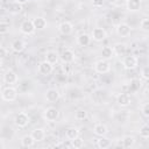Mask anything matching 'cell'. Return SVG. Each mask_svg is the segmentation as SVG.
<instances>
[{
    "label": "cell",
    "mask_w": 149,
    "mask_h": 149,
    "mask_svg": "<svg viewBox=\"0 0 149 149\" xmlns=\"http://www.w3.org/2000/svg\"><path fill=\"white\" fill-rule=\"evenodd\" d=\"M16 97H17V91H16L15 87H13L10 85L5 87L1 92V98H2L3 101H8V102L14 101L16 99Z\"/></svg>",
    "instance_id": "6da1fadb"
},
{
    "label": "cell",
    "mask_w": 149,
    "mask_h": 149,
    "mask_svg": "<svg viewBox=\"0 0 149 149\" xmlns=\"http://www.w3.org/2000/svg\"><path fill=\"white\" fill-rule=\"evenodd\" d=\"M109 70H111V64H109V62L107 59L102 58V59H99V61H97L94 63V71L97 73L104 74V73H107Z\"/></svg>",
    "instance_id": "7a4b0ae2"
},
{
    "label": "cell",
    "mask_w": 149,
    "mask_h": 149,
    "mask_svg": "<svg viewBox=\"0 0 149 149\" xmlns=\"http://www.w3.org/2000/svg\"><path fill=\"white\" fill-rule=\"evenodd\" d=\"M29 121H30V118H29V115H28L27 113H24V112L17 113V114L15 115V118H14V123H15V126H17L19 128H24L26 126H28Z\"/></svg>",
    "instance_id": "3957f363"
},
{
    "label": "cell",
    "mask_w": 149,
    "mask_h": 149,
    "mask_svg": "<svg viewBox=\"0 0 149 149\" xmlns=\"http://www.w3.org/2000/svg\"><path fill=\"white\" fill-rule=\"evenodd\" d=\"M58 116H59V112H58V109L55 108V107H48V108H45L44 112H43V118H44V120H47V121H49V122L56 121V120L58 119Z\"/></svg>",
    "instance_id": "277c9868"
},
{
    "label": "cell",
    "mask_w": 149,
    "mask_h": 149,
    "mask_svg": "<svg viewBox=\"0 0 149 149\" xmlns=\"http://www.w3.org/2000/svg\"><path fill=\"white\" fill-rule=\"evenodd\" d=\"M122 64L125 66V69L127 70H133L139 64V59L136 56H133V55H128V56H125L123 59H122Z\"/></svg>",
    "instance_id": "5b68a950"
},
{
    "label": "cell",
    "mask_w": 149,
    "mask_h": 149,
    "mask_svg": "<svg viewBox=\"0 0 149 149\" xmlns=\"http://www.w3.org/2000/svg\"><path fill=\"white\" fill-rule=\"evenodd\" d=\"M91 37L97 41V42H102L104 40H106L107 37V33L104 28H100V27H95L92 29L91 31Z\"/></svg>",
    "instance_id": "8992f818"
},
{
    "label": "cell",
    "mask_w": 149,
    "mask_h": 149,
    "mask_svg": "<svg viewBox=\"0 0 149 149\" xmlns=\"http://www.w3.org/2000/svg\"><path fill=\"white\" fill-rule=\"evenodd\" d=\"M35 26L33 23V20H24L21 26H20V30L22 34H26V35H30L35 31Z\"/></svg>",
    "instance_id": "52a82bcc"
},
{
    "label": "cell",
    "mask_w": 149,
    "mask_h": 149,
    "mask_svg": "<svg viewBox=\"0 0 149 149\" xmlns=\"http://www.w3.org/2000/svg\"><path fill=\"white\" fill-rule=\"evenodd\" d=\"M130 31H132V28L128 23H125V22H121L118 24L116 27V34L121 37H127L130 35Z\"/></svg>",
    "instance_id": "ba28073f"
},
{
    "label": "cell",
    "mask_w": 149,
    "mask_h": 149,
    "mask_svg": "<svg viewBox=\"0 0 149 149\" xmlns=\"http://www.w3.org/2000/svg\"><path fill=\"white\" fill-rule=\"evenodd\" d=\"M116 102H118V105L121 106V107H127V106L130 105L132 98H130V95H129L128 93H125V92H123V93L118 94V97H116Z\"/></svg>",
    "instance_id": "9c48e42d"
},
{
    "label": "cell",
    "mask_w": 149,
    "mask_h": 149,
    "mask_svg": "<svg viewBox=\"0 0 149 149\" xmlns=\"http://www.w3.org/2000/svg\"><path fill=\"white\" fill-rule=\"evenodd\" d=\"M38 71H40L41 74L48 76V74H50V73L54 71V66H52L51 63H49V62H47V61H43V62L40 63V65H38Z\"/></svg>",
    "instance_id": "30bf717a"
},
{
    "label": "cell",
    "mask_w": 149,
    "mask_h": 149,
    "mask_svg": "<svg viewBox=\"0 0 149 149\" xmlns=\"http://www.w3.org/2000/svg\"><path fill=\"white\" fill-rule=\"evenodd\" d=\"M3 81L8 85H14L17 83V74L13 70H8L3 74Z\"/></svg>",
    "instance_id": "8fae6325"
},
{
    "label": "cell",
    "mask_w": 149,
    "mask_h": 149,
    "mask_svg": "<svg viewBox=\"0 0 149 149\" xmlns=\"http://www.w3.org/2000/svg\"><path fill=\"white\" fill-rule=\"evenodd\" d=\"M58 30H59V33L63 34V35H70V34L72 33V30H73V26H72V23L69 22V21H63V22L58 26Z\"/></svg>",
    "instance_id": "7c38bea8"
},
{
    "label": "cell",
    "mask_w": 149,
    "mask_h": 149,
    "mask_svg": "<svg viewBox=\"0 0 149 149\" xmlns=\"http://www.w3.org/2000/svg\"><path fill=\"white\" fill-rule=\"evenodd\" d=\"M45 99L49 102H55L59 99V92L56 88H49L45 92Z\"/></svg>",
    "instance_id": "4fadbf2b"
},
{
    "label": "cell",
    "mask_w": 149,
    "mask_h": 149,
    "mask_svg": "<svg viewBox=\"0 0 149 149\" xmlns=\"http://www.w3.org/2000/svg\"><path fill=\"white\" fill-rule=\"evenodd\" d=\"M61 58H62V61L64 62V63H72L73 61H74V52L72 51V50H70V49H65L63 52H62V55H61Z\"/></svg>",
    "instance_id": "5bb4252c"
},
{
    "label": "cell",
    "mask_w": 149,
    "mask_h": 149,
    "mask_svg": "<svg viewBox=\"0 0 149 149\" xmlns=\"http://www.w3.org/2000/svg\"><path fill=\"white\" fill-rule=\"evenodd\" d=\"M93 132H94V134L98 135V136H105V135L108 133V128H107V126L104 125V123H97V125H94V127H93Z\"/></svg>",
    "instance_id": "9a60e30c"
},
{
    "label": "cell",
    "mask_w": 149,
    "mask_h": 149,
    "mask_svg": "<svg viewBox=\"0 0 149 149\" xmlns=\"http://www.w3.org/2000/svg\"><path fill=\"white\" fill-rule=\"evenodd\" d=\"M126 7L129 12H137L141 8V0H127Z\"/></svg>",
    "instance_id": "2e32d148"
},
{
    "label": "cell",
    "mask_w": 149,
    "mask_h": 149,
    "mask_svg": "<svg viewBox=\"0 0 149 149\" xmlns=\"http://www.w3.org/2000/svg\"><path fill=\"white\" fill-rule=\"evenodd\" d=\"M31 136L36 142H41L45 139V132L42 128H35L34 130H31Z\"/></svg>",
    "instance_id": "e0dca14e"
},
{
    "label": "cell",
    "mask_w": 149,
    "mask_h": 149,
    "mask_svg": "<svg viewBox=\"0 0 149 149\" xmlns=\"http://www.w3.org/2000/svg\"><path fill=\"white\" fill-rule=\"evenodd\" d=\"M114 55L116 56H125L127 52V45L125 43H115L113 47Z\"/></svg>",
    "instance_id": "ac0fdd59"
},
{
    "label": "cell",
    "mask_w": 149,
    "mask_h": 149,
    "mask_svg": "<svg viewBox=\"0 0 149 149\" xmlns=\"http://www.w3.org/2000/svg\"><path fill=\"white\" fill-rule=\"evenodd\" d=\"M7 10L8 13L10 14H19L21 10H22V5L14 1V2H9L8 3V7H7Z\"/></svg>",
    "instance_id": "d6986e66"
},
{
    "label": "cell",
    "mask_w": 149,
    "mask_h": 149,
    "mask_svg": "<svg viewBox=\"0 0 149 149\" xmlns=\"http://www.w3.org/2000/svg\"><path fill=\"white\" fill-rule=\"evenodd\" d=\"M91 36L88 34H80L78 37H77V43L80 45V47H87L90 43H91Z\"/></svg>",
    "instance_id": "ffe728a7"
},
{
    "label": "cell",
    "mask_w": 149,
    "mask_h": 149,
    "mask_svg": "<svg viewBox=\"0 0 149 149\" xmlns=\"http://www.w3.org/2000/svg\"><path fill=\"white\" fill-rule=\"evenodd\" d=\"M12 49L15 51V52H21V51H23L24 50V48H26V42L23 41V40H15V41H13V43H12Z\"/></svg>",
    "instance_id": "44dd1931"
},
{
    "label": "cell",
    "mask_w": 149,
    "mask_h": 149,
    "mask_svg": "<svg viewBox=\"0 0 149 149\" xmlns=\"http://www.w3.org/2000/svg\"><path fill=\"white\" fill-rule=\"evenodd\" d=\"M100 54H101V56H102L104 59H107V61L112 59V58L114 57V50H113V47H104V48L101 49Z\"/></svg>",
    "instance_id": "7402d4cb"
},
{
    "label": "cell",
    "mask_w": 149,
    "mask_h": 149,
    "mask_svg": "<svg viewBox=\"0 0 149 149\" xmlns=\"http://www.w3.org/2000/svg\"><path fill=\"white\" fill-rule=\"evenodd\" d=\"M33 23H34V26H35V28L36 29H44L45 27H47V20L44 19V17H42V16H36V17H34L33 19Z\"/></svg>",
    "instance_id": "603a6c76"
},
{
    "label": "cell",
    "mask_w": 149,
    "mask_h": 149,
    "mask_svg": "<svg viewBox=\"0 0 149 149\" xmlns=\"http://www.w3.org/2000/svg\"><path fill=\"white\" fill-rule=\"evenodd\" d=\"M78 136H79V130L77 128H74V127H70V128H68L65 130V137L69 141H72Z\"/></svg>",
    "instance_id": "cb8c5ba5"
},
{
    "label": "cell",
    "mask_w": 149,
    "mask_h": 149,
    "mask_svg": "<svg viewBox=\"0 0 149 149\" xmlns=\"http://www.w3.org/2000/svg\"><path fill=\"white\" fill-rule=\"evenodd\" d=\"M97 146L100 149H107L112 146V142L106 136H100V139H98V141H97Z\"/></svg>",
    "instance_id": "d4e9b609"
},
{
    "label": "cell",
    "mask_w": 149,
    "mask_h": 149,
    "mask_svg": "<svg viewBox=\"0 0 149 149\" xmlns=\"http://www.w3.org/2000/svg\"><path fill=\"white\" fill-rule=\"evenodd\" d=\"M58 59H59V56H58V54H57L56 51L50 50V51H48V52L45 54V61L49 62V63H51L52 65L56 64V63L58 62Z\"/></svg>",
    "instance_id": "484cf974"
},
{
    "label": "cell",
    "mask_w": 149,
    "mask_h": 149,
    "mask_svg": "<svg viewBox=\"0 0 149 149\" xmlns=\"http://www.w3.org/2000/svg\"><path fill=\"white\" fill-rule=\"evenodd\" d=\"M135 143V139L134 136H130V135H127V136H123L122 140H121V147L123 148H132Z\"/></svg>",
    "instance_id": "4316f807"
},
{
    "label": "cell",
    "mask_w": 149,
    "mask_h": 149,
    "mask_svg": "<svg viewBox=\"0 0 149 149\" xmlns=\"http://www.w3.org/2000/svg\"><path fill=\"white\" fill-rule=\"evenodd\" d=\"M140 88H141V80H140V79H136V78L132 79L130 83H129V86H128L129 93H130V92H132V93H135V92H137Z\"/></svg>",
    "instance_id": "83f0119b"
},
{
    "label": "cell",
    "mask_w": 149,
    "mask_h": 149,
    "mask_svg": "<svg viewBox=\"0 0 149 149\" xmlns=\"http://www.w3.org/2000/svg\"><path fill=\"white\" fill-rule=\"evenodd\" d=\"M35 142H36V141L34 140V137L31 136V134H30V135H24V136L21 139V144H22V147H24V148H30V147H33Z\"/></svg>",
    "instance_id": "f1b7e54d"
},
{
    "label": "cell",
    "mask_w": 149,
    "mask_h": 149,
    "mask_svg": "<svg viewBox=\"0 0 149 149\" xmlns=\"http://www.w3.org/2000/svg\"><path fill=\"white\" fill-rule=\"evenodd\" d=\"M70 142H71L72 148H74V149H80V148L84 147V140H83L80 136L76 137L74 140H72V141H70Z\"/></svg>",
    "instance_id": "f546056e"
},
{
    "label": "cell",
    "mask_w": 149,
    "mask_h": 149,
    "mask_svg": "<svg viewBox=\"0 0 149 149\" xmlns=\"http://www.w3.org/2000/svg\"><path fill=\"white\" fill-rule=\"evenodd\" d=\"M140 136L144 137V139H148L149 137V125H143L141 128H140Z\"/></svg>",
    "instance_id": "4dcf8cb0"
},
{
    "label": "cell",
    "mask_w": 149,
    "mask_h": 149,
    "mask_svg": "<svg viewBox=\"0 0 149 149\" xmlns=\"http://www.w3.org/2000/svg\"><path fill=\"white\" fill-rule=\"evenodd\" d=\"M140 28L144 33H149V19H142L140 22Z\"/></svg>",
    "instance_id": "1f68e13d"
},
{
    "label": "cell",
    "mask_w": 149,
    "mask_h": 149,
    "mask_svg": "<svg viewBox=\"0 0 149 149\" xmlns=\"http://www.w3.org/2000/svg\"><path fill=\"white\" fill-rule=\"evenodd\" d=\"M86 116H87V112L85 109H78L74 114V118L77 120H84V119H86Z\"/></svg>",
    "instance_id": "d6a6232c"
},
{
    "label": "cell",
    "mask_w": 149,
    "mask_h": 149,
    "mask_svg": "<svg viewBox=\"0 0 149 149\" xmlns=\"http://www.w3.org/2000/svg\"><path fill=\"white\" fill-rule=\"evenodd\" d=\"M9 30V23H7V22H5L3 20L0 22V33L3 35V34H6L7 31Z\"/></svg>",
    "instance_id": "836d02e7"
},
{
    "label": "cell",
    "mask_w": 149,
    "mask_h": 149,
    "mask_svg": "<svg viewBox=\"0 0 149 149\" xmlns=\"http://www.w3.org/2000/svg\"><path fill=\"white\" fill-rule=\"evenodd\" d=\"M141 76H142L144 79L149 80V65H148V66H144V68L141 70Z\"/></svg>",
    "instance_id": "e575fe53"
},
{
    "label": "cell",
    "mask_w": 149,
    "mask_h": 149,
    "mask_svg": "<svg viewBox=\"0 0 149 149\" xmlns=\"http://www.w3.org/2000/svg\"><path fill=\"white\" fill-rule=\"evenodd\" d=\"M141 112H142V114H143L144 116L149 118V102H147V104H144V105L142 106Z\"/></svg>",
    "instance_id": "d590c367"
},
{
    "label": "cell",
    "mask_w": 149,
    "mask_h": 149,
    "mask_svg": "<svg viewBox=\"0 0 149 149\" xmlns=\"http://www.w3.org/2000/svg\"><path fill=\"white\" fill-rule=\"evenodd\" d=\"M91 1L94 7H102L105 3V0H91Z\"/></svg>",
    "instance_id": "8d00e7d4"
},
{
    "label": "cell",
    "mask_w": 149,
    "mask_h": 149,
    "mask_svg": "<svg viewBox=\"0 0 149 149\" xmlns=\"http://www.w3.org/2000/svg\"><path fill=\"white\" fill-rule=\"evenodd\" d=\"M6 56H7V50H6L5 47H1L0 48V57H1V59H3Z\"/></svg>",
    "instance_id": "74e56055"
},
{
    "label": "cell",
    "mask_w": 149,
    "mask_h": 149,
    "mask_svg": "<svg viewBox=\"0 0 149 149\" xmlns=\"http://www.w3.org/2000/svg\"><path fill=\"white\" fill-rule=\"evenodd\" d=\"M16 2H19V3H21V5H24L26 2H28L29 0H15Z\"/></svg>",
    "instance_id": "f35d334b"
},
{
    "label": "cell",
    "mask_w": 149,
    "mask_h": 149,
    "mask_svg": "<svg viewBox=\"0 0 149 149\" xmlns=\"http://www.w3.org/2000/svg\"><path fill=\"white\" fill-rule=\"evenodd\" d=\"M1 2H2L3 5H5V3H9V1H8V0H1Z\"/></svg>",
    "instance_id": "ab89813d"
},
{
    "label": "cell",
    "mask_w": 149,
    "mask_h": 149,
    "mask_svg": "<svg viewBox=\"0 0 149 149\" xmlns=\"http://www.w3.org/2000/svg\"><path fill=\"white\" fill-rule=\"evenodd\" d=\"M108 2H111V3H113V2H115V1H118V0H107Z\"/></svg>",
    "instance_id": "60d3db41"
},
{
    "label": "cell",
    "mask_w": 149,
    "mask_h": 149,
    "mask_svg": "<svg viewBox=\"0 0 149 149\" xmlns=\"http://www.w3.org/2000/svg\"><path fill=\"white\" fill-rule=\"evenodd\" d=\"M148 125H149V121H148Z\"/></svg>",
    "instance_id": "b9f144b4"
}]
</instances>
